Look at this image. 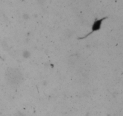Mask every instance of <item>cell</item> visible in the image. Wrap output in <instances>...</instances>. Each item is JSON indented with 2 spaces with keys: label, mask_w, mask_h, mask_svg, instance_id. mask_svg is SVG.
Wrapping results in <instances>:
<instances>
[{
  "label": "cell",
  "mask_w": 123,
  "mask_h": 116,
  "mask_svg": "<svg viewBox=\"0 0 123 116\" xmlns=\"http://www.w3.org/2000/svg\"><path fill=\"white\" fill-rule=\"evenodd\" d=\"M8 80L12 83H18L20 82L22 76L21 73L16 69H10V71L8 72Z\"/></svg>",
  "instance_id": "obj_2"
},
{
  "label": "cell",
  "mask_w": 123,
  "mask_h": 116,
  "mask_svg": "<svg viewBox=\"0 0 123 116\" xmlns=\"http://www.w3.org/2000/svg\"><path fill=\"white\" fill-rule=\"evenodd\" d=\"M106 18H108V17H103V18H101V19H96V20L94 21L93 24H92V27H91V31H90L88 34H86L85 36H82V37H80L78 38V39H84L86 38L88 36H89L90 35H91L92 33H94L96 31H98L100 29H101V27H102V23L105 20Z\"/></svg>",
  "instance_id": "obj_1"
}]
</instances>
